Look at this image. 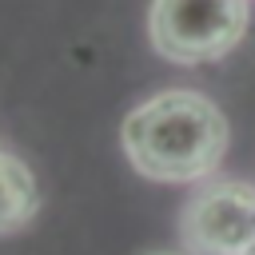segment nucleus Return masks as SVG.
Instances as JSON below:
<instances>
[{
	"mask_svg": "<svg viewBox=\"0 0 255 255\" xmlns=\"http://www.w3.org/2000/svg\"><path fill=\"white\" fill-rule=\"evenodd\" d=\"M120 143L139 175L159 183H191L223 163L227 120L203 92L171 88L128 112Z\"/></svg>",
	"mask_w": 255,
	"mask_h": 255,
	"instance_id": "f257e3e1",
	"label": "nucleus"
},
{
	"mask_svg": "<svg viewBox=\"0 0 255 255\" xmlns=\"http://www.w3.org/2000/svg\"><path fill=\"white\" fill-rule=\"evenodd\" d=\"M247 20V0H151L147 36L171 64H211L243 40Z\"/></svg>",
	"mask_w": 255,
	"mask_h": 255,
	"instance_id": "f03ea898",
	"label": "nucleus"
},
{
	"mask_svg": "<svg viewBox=\"0 0 255 255\" xmlns=\"http://www.w3.org/2000/svg\"><path fill=\"white\" fill-rule=\"evenodd\" d=\"M179 235L191 255H243L255 243V187L243 179L199 187L183 203Z\"/></svg>",
	"mask_w": 255,
	"mask_h": 255,
	"instance_id": "7ed1b4c3",
	"label": "nucleus"
},
{
	"mask_svg": "<svg viewBox=\"0 0 255 255\" xmlns=\"http://www.w3.org/2000/svg\"><path fill=\"white\" fill-rule=\"evenodd\" d=\"M40 211V183L32 175V167L12 155L0 151V235H16L24 231Z\"/></svg>",
	"mask_w": 255,
	"mask_h": 255,
	"instance_id": "20e7f679",
	"label": "nucleus"
},
{
	"mask_svg": "<svg viewBox=\"0 0 255 255\" xmlns=\"http://www.w3.org/2000/svg\"><path fill=\"white\" fill-rule=\"evenodd\" d=\"M151 255H175V251H151Z\"/></svg>",
	"mask_w": 255,
	"mask_h": 255,
	"instance_id": "39448f33",
	"label": "nucleus"
},
{
	"mask_svg": "<svg viewBox=\"0 0 255 255\" xmlns=\"http://www.w3.org/2000/svg\"><path fill=\"white\" fill-rule=\"evenodd\" d=\"M243 255H255V243H251V247H247V251H243Z\"/></svg>",
	"mask_w": 255,
	"mask_h": 255,
	"instance_id": "423d86ee",
	"label": "nucleus"
}]
</instances>
